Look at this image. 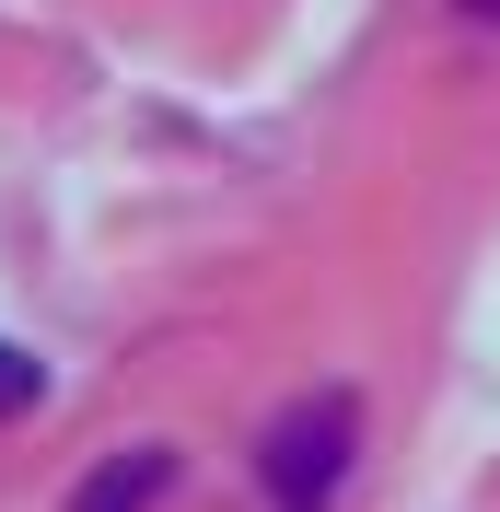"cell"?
<instances>
[{
  "mask_svg": "<svg viewBox=\"0 0 500 512\" xmlns=\"http://www.w3.org/2000/svg\"><path fill=\"white\" fill-rule=\"evenodd\" d=\"M35 396H47V361H35V350H12V338H0V419H24Z\"/></svg>",
  "mask_w": 500,
  "mask_h": 512,
  "instance_id": "3957f363",
  "label": "cell"
},
{
  "mask_svg": "<svg viewBox=\"0 0 500 512\" xmlns=\"http://www.w3.org/2000/svg\"><path fill=\"white\" fill-rule=\"evenodd\" d=\"M256 478L280 512H326L349 478V396H303V408L268 419V443H256Z\"/></svg>",
  "mask_w": 500,
  "mask_h": 512,
  "instance_id": "6da1fadb",
  "label": "cell"
},
{
  "mask_svg": "<svg viewBox=\"0 0 500 512\" xmlns=\"http://www.w3.org/2000/svg\"><path fill=\"white\" fill-rule=\"evenodd\" d=\"M466 12H500V0H466Z\"/></svg>",
  "mask_w": 500,
  "mask_h": 512,
  "instance_id": "277c9868",
  "label": "cell"
},
{
  "mask_svg": "<svg viewBox=\"0 0 500 512\" xmlns=\"http://www.w3.org/2000/svg\"><path fill=\"white\" fill-rule=\"evenodd\" d=\"M163 478H175V466H163L152 443H140V454H105L94 478H82V501H70V512H140V501H152Z\"/></svg>",
  "mask_w": 500,
  "mask_h": 512,
  "instance_id": "7a4b0ae2",
  "label": "cell"
}]
</instances>
